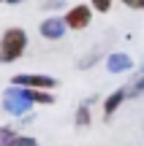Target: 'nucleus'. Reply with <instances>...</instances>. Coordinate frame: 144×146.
Listing matches in <instances>:
<instances>
[{
	"label": "nucleus",
	"mask_w": 144,
	"mask_h": 146,
	"mask_svg": "<svg viewBox=\"0 0 144 146\" xmlns=\"http://www.w3.org/2000/svg\"><path fill=\"white\" fill-rule=\"evenodd\" d=\"M27 49V33L22 27H8L0 35V62H16Z\"/></svg>",
	"instance_id": "1"
},
{
	"label": "nucleus",
	"mask_w": 144,
	"mask_h": 146,
	"mask_svg": "<svg viewBox=\"0 0 144 146\" xmlns=\"http://www.w3.org/2000/svg\"><path fill=\"white\" fill-rule=\"evenodd\" d=\"M11 87H19V89H44V92H49V89L57 87V78L41 76V73H16V76L11 78Z\"/></svg>",
	"instance_id": "2"
},
{
	"label": "nucleus",
	"mask_w": 144,
	"mask_h": 146,
	"mask_svg": "<svg viewBox=\"0 0 144 146\" xmlns=\"http://www.w3.org/2000/svg\"><path fill=\"white\" fill-rule=\"evenodd\" d=\"M60 19H63L65 30H84V27L92 22V8L84 5V3H79V5H74V8H68Z\"/></svg>",
	"instance_id": "3"
},
{
	"label": "nucleus",
	"mask_w": 144,
	"mask_h": 146,
	"mask_svg": "<svg viewBox=\"0 0 144 146\" xmlns=\"http://www.w3.org/2000/svg\"><path fill=\"white\" fill-rule=\"evenodd\" d=\"M3 106H5V111L8 114H14V116H22V114H27L30 111V100H27V95H25V89H19V87H11L8 92H5V100H3Z\"/></svg>",
	"instance_id": "4"
},
{
	"label": "nucleus",
	"mask_w": 144,
	"mask_h": 146,
	"mask_svg": "<svg viewBox=\"0 0 144 146\" xmlns=\"http://www.w3.org/2000/svg\"><path fill=\"white\" fill-rule=\"evenodd\" d=\"M38 30H41V35L46 38V41H60V38L65 35V25H63L60 16H46Z\"/></svg>",
	"instance_id": "5"
},
{
	"label": "nucleus",
	"mask_w": 144,
	"mask_h": 146,
	"mask_svg": "<svg viewBox=\"0 0 144 146\" xmlns=\"http://www.w3.org/2000/svg\"><path fill=\"white\" fill-rule=\"evenodd\" d=\"M0 146H38V141L30 135H19L11 127H0Z\"/></svg>",
	"instance_id": "6"
},
{
	"label": "nucleus",
	"mask_w": 144,
	"mask_h": 146,
	"mask_svg": "<svg viewBox=\"0 0 144 146\" xmlns=\"http://www.w3.org/2000/svg\"><path fill=\"white\" fill-rule=\"evenodd\" d=\"M125 98H128L125 87H123V89H114V92L109 95L106 100H103V116H106V119H112V114L120 108V106H123V100H125Z\"/></svg>",
	"instance_id": "7"
},
{
	"label": "nucleus",
	"mask_w": 144,
	"mask_h": 146,
	"mask_svg": "<svg viewBox=\"0 0 144 146\" xmlns=\"http://www.w3.org/2000/svg\"><path fill=\"white\" fill-rule=\"evenodd\" d=\"M106 68L112 73H125V70L133 68V60H131L128 54H112V57L106 60Z\"/></svg>",
	"instance_id": "8"
},
{
	"label": "nucleus",
	"mask_w": 144,
	"mask_h": 146,
	"mask_svg": "<svg viewBox=\"0 0 144 146\" xmlns=\"http://www.w3.org/2000/svg\"><path fill=\"white\" fill-rule=\"evenodd\" d=\"M25 95H27L30 103H46V106L54 103V95L52 92H44V89H25Z\"/></svg>",
	"instance_id": "9"
},
{
	"label": "nucleus",
	"mask_w": 144,
	"mask_h": 146,
	"mask_svg": "<svg viewBox=\"0 0 144 146\" xmlns=\"http://www.w3.org/2000/svg\"><path fill=\"white\" fill-rule=\"evenodd\" d=\"M92 122V114H90V103H82L79 108H76V125L79 127H87Z\"/></svg>",
	"instance_id": "10"
},
{
	"label": "nucleus",
	"mask_w": 144,
	"mask_h": 146,
	"mask_svg": "<svg viewBox=\"0 0 144 146\" xmlns=\"http://www.w3.org/2000/svg\"><path fill=\"white\" fill-rule=\"evenodd\" d=\"M125 92H128V98H131V95H141V92H144V73L136 78L133 84H131V87H125Z\"/></svg>",
	"instance_id": "11"
},
{
	"label": "nucleus",
	"mask_w": 144,
	"mask_h": 146,
	"mask_svg": "<svg viewBox=\"0 0 144 146\" xmlns=\"http://www.w3.org/2000/svg\"><path fill=\"white\" fill-rule=\"evenodd\" d=\"M90 8H95V11H109L112 8V0H90Z\"/></svg>",
	"instance_id": "12"
},
{
	"label": "nucleus",
	"mask_w": 144,
	"mask_h": 146,
	"mask_svg": "<svg viewBox=\"0 0 144 146\" xmlns=\"http://www.w3.org/2000/svg\"><path fill=\"white\" fill-rule=\"evenodd\" d=\"M123 5H128V8H133V11H144V0H120Z\"/></svg>",
	"instance_id": "13"
}]
</instances>
